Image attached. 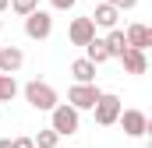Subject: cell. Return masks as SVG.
I'll return each mask as SVG.
<instances>
[{
	"label": "cell",
	"mask_w": 152,
	"mask_h": 148,
	"mask_svg": "<svg viewBox=\"0 0 152 148\" xmlns=\"http://www.w3.org/2000/svg\"><path fill=\"white\" fill-rule=\"evenodd\" d=\"M11 11L18 18H28L32 11H39V0H11Z\"/></svg>",
	"instance_id": "cell-17"
},
{
	"label": "cell",
	"mask_w": 152,
	"mask_h": 148,
	"mask_svg": "<svg viewBox=\"0 0 152 148\" xmlns=\"http://www.w3.org/2000/svg\"><path fill=\"white\" fill-rule=\"evenodd\" d=\"M78 127H81V113L71 110L67 102H60L50 113V131H57V138H71V134H78Z\"/></svg>",
	"instance_id": "cell-2"
},
{
	"label": "cell",
	"mask_w": 152,
	"mask_h": 148,
	"mask_svg": "<svg viewBox=\"0 0 152 148\" xmlns=\"http://www.w3.org/2000/svg\"><path fill=\"white\" fill-rule=\"evenodd\" d=\"M71 74H75V85H96V64H88L85 57L71 64Z\"/></svg>",
	"instance_id": "cell-12"
},
{
	"label": "cell",
	"mask_w": 152,
	"mask_h": 148,
	"mask_svg": "<svg viewBox=\"0 0 152 148\" xmlns=\"http://www.w3.org/2000/svg\"><path fill=\"white\" fill-rule=\"evenodd\" d=\"M88 18H92V25H96V28H106V32H113V28H117V21H120V11H117L113 4H96V11H92Z\"/></svg>",
	"instance_id": "cell-9"
},
{
	"label": "cell",
	"mask_w": 152,
	"mask_h": 148,
	"mask_svg": "<svg viewBox=\"0 0 152 148\" xmlns=\"http://www.w3.org/2000/svg\"><path fill=\"white\" fill-rule=\"evenodd\" d=\"M53 32V18H50V11H32L28 18H25V36L28 39H50Z\"/></svg>",
	"instance_id": "cell-6"
},
{
	"label": "cell",
	"mask_w": 152,
	"mask_h": 148,
	"mask_svg": "<svg viewBox=\"0 0 152 148\" xmlns=\"http://www.w3.org/2000/svg\"><path fill=\"white\" fill-rule=\"evenodd\" d=\"M25 102L32 106V110H39V113H53L57 106H60V99H57V88L50 85V81H28L25 85Z\"/></svg>",
	"instance_id": "cell-1"
},
{
	"label": "cell",
	"mask_w": 152,
	"mask_h": 148,
	"mask_svg": "<svg viewBox=\"0 0 152 148\" xmlns=\"http://www.w3.org/2000/svg\"><path fill=\"white\" fill-rule=\"evenodd\" d=\"M11 148H36V145H32V138H14Z\"/></svg>",
	"instance_id": "cell-20"
},
{
	"label": "cell",
	"mask_w": 152,
	"mask_h": 148,
	"mask_svg": "<svg viewBox=\"0 0 152 148\" xmlns=\"http://www.w3.org/2000/svg\"><path fill=\"white\" fill-rule=\"evenodd\" d=\"M85 60H88V64H96V67H99V64H106V60H110L106 42H103V39H92V42L85 46Z\"/></svg>",
	"instance_id": "cell-14"
},
{
	"label": "cell",
	"mask_w": 152,
	"mask_h": 148,
	"mask_svg": "<svg viewBox=\"0 0 152 148\" xmlns=\"http://www.w3.org/2000/svg\"><path fill=\"white\" fill-rule=\"evenodd\" d=\"M124 39H127V49L145 53V49L152 46V28H149V25H142V21H134V25L124 28Z\"/></svg>",
	"instance_id": "cell-7"
},
{
	"label": "cell",
	"mask_w": 152,
	"mask_h": 148,
	"mask_svg": "<svg viewBox=\"0 0 152 148\" xmlns=\"http://www.w3.org/2000/svg\"><path fill=\"white\" fill-rule=\"evenodd\" d=\"M120 110H124V102H120V95H113V92H103V95H99V102L92 106L96 123H99V127H113L117 116H120Z\"/></svg>",
	"instance_id": "cell-3"
},
{
	"label": "cell",
	"mask_w": 152,
	"mask_h": 148,
	"mask_svg": "<svg viewBox=\"0 0 152 148\" xmlns=\"http://www.w3.org/2000/svg\"><path fill=\"white\" fill-rule=\"evenodd\" d=\"M7 7H11V0H0V14H4V11H7Z\"/></svg>",
	"instance_id": "cell-21"
},
{
	"label": "cell",
	"mask_w": 152,
	"mask_h": 148,
	"mask_svg": "<svg viewBox=\"0 0 152 148\" xmlns=\"http://www.w3.org/2000/svg\"><path fill=\"white\" fill-rule=\"evenodd\" d=\"M57 148H64V145H57Z\"/></svg>",
	"instance_id": "cell-25"
},
{
	"label": "cell",
	"mask_w": 152,
	"mask_h": 148,
	"mask_svg": "<svg viewBox=\"0 0 152 148\" xmlns=\"http://www.w3.org/2000/svg\"><path fill=\"white\" fill-rule=\"evenodd\" d=\"M99 95H103V92H99L96 85H71V88H67V106L78 110V113L92 110V106L99 102Z\"/></svg>",
	"instance_id": "cell-4"
},
{
	"label": "cell",
	"mask_w": 152,
	"mask_h": 148,
	"mask_svg": "<svg viewBox=\"0 0 152 148\" xmlns=\"http://www.w3.org/2000/svg\"><path fill=\"white\" fill-rule=\"evenodd\" d=\"M106 42V53H110V60H120L124 57V49H127V39H124V28H113L110 36L103 39Z\"/></svg>",
	"instance_id": "cell-13"
},
{
	"label": "cell",
	"mask_w": 152,
	"mask_h": 148,
	"mask_svg": "<svg viewBox=\"0 0 152 148\" xmlns=\"http://www.w3.org/2000/svg\"><path fill=\"white\" fill-rule=\"evenodd\" d=\"M32 145H36V148H57V145H60V138H57V131L46 127V131H39L36 138H32Z\"/></svg>",
	"instance_id": "cell-16"
},
{
	"label": "cell",
	"mask_w": 152,
	"mask_h": 148,
	"mask_svg": "<svg viewBox=\"0 0 152 148\" xmlns=\"http://www.w3.org/2000/svg\"><path fill=\"white\" fill-rule=\"evenodd\" d=\"M0 148H11V138H0Z\"/></svg>",
	"instance_id": "cell-22"
},
{
	"label": "cell",
	"mask_w": 152,
	"mask_h": 148,
	"mask_svg": "<svg viewBox=\"0 0 152 148\" xmlns=\"http://www.w3.org/2000/svg\"><path fill=\"white\" fill-rule=\"evenodd\" d=\"M117 123L124 127L127 138H145V134H149V116H145L142 110H120Z\"/></svg>",
	"instance_id": "cell-5"
},
{
	"label": "cell",
	"mask_w": 152,
	"mask_h": 148,
	"mask_svg": "<svg viewBox=\"0 0 152 148\" xmlns=\"http://www.w3.org/2000/svg\"><path fill=\"white\" fill-rule=\"evenodd\" d=\"M67 39H71V46H88V42L96 39V25H92V18H75L71 28H67Z\"/></svg>",
	"instance_id": "cell-8"
},
{
	"label": "cell",
	"mask_w": 152,
	"mask_h": 148,
	"mask_svg": "<svg viewBox=\"0 0 152 148\" xmlns=\"http://www.w3.org/2000/svg\"><path fill=\"white\" fill-rule=\"evenodd\" d=\"M134 7H138V0H117V11H120V14H124V11H134Z\"/></svg>",
	"instance_id": "cell-19"
},
{
	"label": "cell",
	"mask_w": 152,
	"mask_h": 148,
	"mask_svg": "<svg viewBox=\"0 0 152 148\" xmlns=\"http://www.w3.org/2000/svg\"><path fill=\"white\" fill-rule=\"evenodd\" d=\"M50 7H53V11H71L75 0H50Z\"/></svg>",
	"instance_id": "cell-18"
},
{
	"label": "cell",
	"mask_w": 152,
	"mask_h": 148,
	"mask_svg": "<svg viewBox=\"0 0 152 148\" xmlns=\"http://www.w3.org/2000/svg\"><path fill=\"white\" fill-rule=\"evenodd\" d=\"M25 64V53L18 46H0V74H18Z\"/></svg>",
	"instance_id": "cell-10"
},
{
	"label": "cell",
	"mask_w": 152,
	"mask_h": 148,
	"mask_svg": "<svg viewBox=\"0 0 152 148\" xmlns=\"http://www.w3.org/2000/svg\"><path fill=\"white\" fill-rule=\"evenodd\" d=\"M18 95V81H14V74H0V102H11Z\"/></svg>",
	"instance_id": "cell-15"
},
{
	"label": "cell",
	"mask_w": 152,
	"mask_h": 148,
	"mask_svg": "<svg viewBox=\"0 0 152 148\" xmlns=\"http://www.w3.org/2000/svg\"><path fill=\"white\" fill-rule=\"evenodd\" d=\"M120 64H124V71H127V74H145V71H149V57L138 53V49H124Z\"/></svg>",
	"instance_id": "cell-11"
},
{
	"label": "cell",
	"mask_w": 152,
	"mask_h": 148,
	"mask_svg": "<svg viewBox=\"0 0 152 148\" xmlns=\"http://www.w3.org/2000/svg\"><path fill=\"white\" fill-rule=\"evenodd\" d=\"M96 4H113V7H117V0H96Z\"/></svg>",
	"instance_id": "cell-23"
},
{
	"label": "cell",
	"mask_w": 152,
	"mask_h": 148,
	"mask_svg": "<svg viewBox=\"0 0 152 148\" xmlns=\"http://www.w3.org/2000/svg\"><path fill=\"white\" fill-rule=\"evenodd\" d=\"M0 28H4V21H0Z\"/></svg>",
	"instance_id": "cell-24"
}]
</instances>
